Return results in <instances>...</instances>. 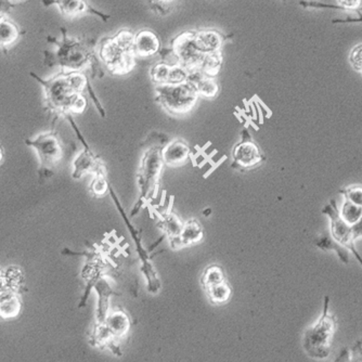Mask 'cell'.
<instances>
[{
	"instance_id": "3",
	"label": "cell",
	"mask_w": 362,
	"mask_h": 362,
	"mask_svg": "<svg viewBox=\"0 0 362 362\" xmlns=\"http://www.w3.org/2000/svg\"><path fill=\"white\" fill-rule=\"evenodd\" d=\"M134 42L135 33L128 28H123L114 35L100 40L98 45V57L112 75H127L136 68L138 57Z\"/></svg>"
},
{
	"instance_id": "6",
	"label": "cell",
	"mask_w": 362,
	"mask_h": 362,
	"mask_svg": "<svg viewBox=\"0 0 362 362\" xmlns=\"http://www.w3.org/2000/svg\"><path fill=\"white\" fill-rule=\"evenodd\" d=\"M330 298H325L323 315L302 335V348L314 359H325L330 356L331 343L336 331V320L329 311Z\"/></svg>"
},
{
	"instance_id": "26",
	"label": "cell",
	"mask_w": 362,
	"mask_h": 362,
	"mask_svg": "<svg viewBox=\"0 0 362 362\" xmlns=\"http://www.w3.org/2000/svg\"><path fill=\"white\" fill-rule=\"evenodd\" d=\"M200 281L203 290L205 291L210 289V287L226 282L228 279L223 268L218 265H210L205 268L202 275H201Z\"/></svg>"
},
{
	"instance_id": "13",
	"label": "cell",
	"mask_w": 362,
	"mask_h": 362,
	"mask_svg": "<svg viewBox=\"0 0 362 362\" xmlns=\"http://www.w3.org/2000/svg\"><path fill=\"white\" fill-rule=\"evenodd\" d=\"M233 160L235 168L241 170H252L260 165L265 156L257 143H255L251 138H243L240 143H237L233 150Z\"/></svg>"
},
{
	"instance_id": "39",
	"label": "cell",
	"mask_w": 362,
	"mask_h": 362,
	"mask_svg": "<svg viewBox=\"0 0 362 362\" xmlns=\"http://www.w3.org/2000/svg\"><path fill=\"white\" fill-rule=\"evenodd\" d=\"M210 212H212V210H210V208H206V210L203 212V214H204L205 217H208V216L210 215Z\"/></svg>"
},
{
	"instance_id": "19",
	"label": "cell",
	"mask_w": 362,
	"mask_h": 362,
	"mask_svg": "<svg viewBox=\"0 0 362 362\" xmlns=\"http://www.w3.org/2000/svg\"><path fill=\"white\" fill-rule=\"evenodd\" d=\"M191 149L185 141L181 139L172 140V143L162 147V158L168 166L183 165L190 159Z\"/></svg>"
},
{
	"instance_id": "32",
	"label": "cell",
	"mask_w": 362,
	"mask_h": 362,
	"mask_svg": "<svg viewBox=\"0 0 362 362\" xmlns=\"http://www.w3.org/2000/svg\"><path fill=\"white\" fill-rule=\"evenodd\" d=\"M147 1L153 12L161 17H165L168 13L172 12L177 0H147Z\"/></svg>"
},
{
	"instance_id": "31",
	"label": "cell",
	"mask_w": 362,
	"mask_h": 362,
	"mask_svg": "<svg viewBox=\"0 0 362 362\" xmlns=\"http://www.w3.org/2000/svg\"><path fill=\"white\" fill-rule=\"evenodd\" d=\"M90 192L96 197H103L110 190V183L107 179V174L93 176V180L90 183Z\"/></svg>"
},
{
	"instance_id": "9",
	"label": "cell",
	"mask_w": 362,
	"mask_h": 362,
	"mask_svg": "<svg viewBox=\"0 0 362 362\" xmlns=\"http://www.w3.org/2000/svg\"><path fill=\"white\" fill-rule=\"evenodd\" d=\"M109 192L112 194L113 199H114V202L118 205V210H120V214H122L124 219L126 220L127 223L128 229H129L132 235H133L134 240H135L136 248H137V254L140 258V271L143 273V277L145 279V283H147V292L150 293L152 295L159 294L162 290V282H161L160 277H159L158 271L155 269L154 266H153L152 262H151L150 258L147 256V251L143 248V244H141V241H140L139 235H138L137 230L133 227L132 224L128 223L127 215H126L124 210H123L122 206H120V203H118V197L115 194L114 191H113L112 187L110 185V190Z\"/></svg>"
},
{
	"instance_id": "35",
	"label": "cell",
	"mask_w": 362,
	"mask_h": 362,
	"mask_svg": "<svg viewBox=\"0 0 362 362\" xmlns=\"http://www.w3.org/2000/svg\"><path fill=\"white\" fill-rule=\"evenodd\" d=\"M13 7L15 5L11 3L10 0H0V20L6 18Z\"/></svg>"
},
{
	"instance_id": "21",
	"label": "cell",
	"mask_w": 362,
	"mask_h": 362,
	"mask_svg": "<svg viewBox=\"0 0 362 362\" xmlns=\"http://www.w3.org/2000/svg\"><path fill=\"white\" fill-rule=\"evenodd\" d=\"M22 310L20 294L6 290L0 293V319L11 320L18 317Z\"/></svg>"
},
{
	"instance_id": "27",
	"label": "cell",
	"mask_w": 362,
	"mask_h": 362,
	"mask_svg": "<svg viewBox=\"0 0 362 362\" xmlns=\"http://www.w3.org/2000/svg\"><path fill=\"white\" fill-rule=\"evenodd\" d=\"M205 293L212 305H224L227 304L233 296V287L228 281H226L221 284L205 290Z\"/></svg>"
},
{
	"instance_id": "42",
	"label": "cell",
	"mask_w": 362,
	"mask_h": 362,
	"mask_svg": "<svg viewBox=\"0 0 362 362\" xmlns=\"http://www.w3.org/2000/svg\"><path fill=\"white\" fill-rule=\"evenodd\" d=\"M15 1H22V0H15Z\"/></svg>"
},
{
	"instance_id": "14",
	"label": "cell",
	"mask_w": 362,
	"mask_h": 362,
	"mask_svg": "<svg viewBox=\"0 0 362 362\" xmlns=\"http://www.w3.org/2000/svg\"><path fill=\"white\" fill-rule=\"evenodd\" d=\"M85 174H93V176L107 174L105 163L93 154L88 145L73 162L72 176L74 179H80Z\"/></svg>"
},
{
	"instance_id": "40",
	"label": "cell",
	"mask_w": 362,
	"mask_h": 362,
	"mask_svg": "<svg viewBox=\"0 0 362 362\" xmlns=\"http://www.w3.org/2000/svg\"><path fill=\"white\" fill-rule=\"evenodd\" d=\"M3 147H1V145H0V164H1V162H3Z\"/></svg>"
},
{
	"instance_id": "17",
	"label": "cell",
	"mask_w": 362,
	"mask_h": 362,
	"mask_svg": "<svg viewBox=\"0 0 362 362\" xmlns=\"http://www.w3.org/2000/svg\"><path fill=\"white\" fill-rule=\"evenodd\" d=\"M197 47L205 53L223 51L228 40L233 39V34H225L217 30H193Z\"/></svg>"
},
{
	"instance_id": "2",
	"label": "cell",
	"mask_w": 362,
	"mask_h": 362,
	"mask_svg": "<svg viewBox=\"0 0 362 362\" xmlns=\"http://www.w3.org/2000/svg\"><path fill=\"white\" fill-rule=\"evenodd\" d=\"M60 38L47 37L48 43L55 46V51H45V66H57L61 72L65 73H83L86 69L91 68L93 78L97 72L105 75L99 64L97 51H95L97 46L95 39L74 37L64 28H60Z\"/></svg>"
},
{
	"instance_id": "25",
	"label": "cell",
	"mask_w": 362,
	"mask_h": 362,
	"mask_svg": "<svg viewBox=\"0 0 362 362\" xmlns=\"http://www.w3.org/2000/svg\"><path fill=\"white\" fill-rule=\"evenodd\" d=\"M315 244L318 248L325 251V252L334 251L337 256H338V258H340L344 264H348V262H350V254H348L347 248H344L342 244L335 241L332 235H331V233L330 235L323 233L321 237H318Z\"/></svg>"
},
{
	"instance_id": "16",
	"label": "cell",
	"mask_w": 362,
	"mask_h": 362,
	"mask_svg": "<svg viewBox=\"0 0 362 362\" xmlns=\"http://www.w3.org/2000/svg\"><path fill=\"white\" fill-rule=\"evenodd\" d=\"M134 49L138 59L153 57V55H160L162 51V42L154 30L145 28L135 33Z\"/></svg>"
},
{
	"instance_id": "12",
	"label": "cell",
	"mask_w": 362,
	"mask_h": 362,
	"mask_svg": "<svg viewBox=\"0 0 362 362\" xmlns=\"http://www.w3.org/2000/svg\"><path fill=\"white\" fill-rule=\"evenodd\" d=\"M189 72L178 63L166 61L155 63L150 69V78L155 86L185 83Z\"/></svg>"
},
{
	"instance_id": "1",
	"label": "cell",
	"mask_w": 362,
	"mask_h": 362,
	"mask_svg": "<svg viewBox=\"0 0 362 362\" xmlns=\"http://www.w3.org/2000/svg\"><path fill=\"white\" fill-rule=\"evenodd\" d=\"M30 76L43 87L45 110L55 114L53 124L57 118H71L72 114L85 112L87 109V99L84 96L86 89L99 107V101L96 99L95 93L84 73L60 71L51 78H42L32 72Z\"/></svg>"
},
{
	"instance_id": "23",
	"label": "cell",
	"mask_w": 362,
	"mask_h": 362,
	"mask_svg": "<svg viewBox=\"0 0 362 362\" xmlns=\"http://www.w3.org/2000/svg\"><path fill=\"white\" fill-rule=\"evenodd\" d=\"M338 6L320 3L316 0H300V6L304 9H333V10L360 11L362 0H337Z\"/></svg>"
},
{
	"instance_id": "29",
	"label": "cell",
	"mask_w": 362,
	"mask_h": 362,
	"mask_svg": "<svg viewBox=\"0 0 362 362\" xmlns=\"http://www.w3.org/2000/svg\"><path fill=\"white\" fill-rule=\"evenodd\" d=\"M224 64L223 51H216V53H208L205 57L204 62L201 66V72L204 73L205 75L210 78H216L219 73L220 69Z\"/></svg>"
},
{
	"instance_id": "5",
	"label": "cell",
	"mask_w": 362,
	"mask_h": 362,
	"mask_svg": "<svg viewBox=\"0 0 362 362\" xmlns=\"http://www.w3.org/2000/svg\"><path fill=\"white\" fill-rule=\"evenodd\" d=\"M164 166L162 147H152L143 153L137 172L139 200L132 212V216H135L145 205L154 200Z\"/></svg>"
},
{
	"instance_id": "18",
	"label": "cell",
	"mask_w": 362,
	"mask_h": 362,
	"mask_svg": "<svg viewBox=\"0 0 362 362\" xmlns=\"http://www.w3.org/2000/svg\"><path fill=\"white\" fill-rule=\"evenodd\" d=\"M203 237H204V230L202 225L199 220L192 218L183 223L180 235L170 241V248L175 251L189 248L200 243Z\"/></svg>"
},
{
	"instance_id": "33",
	"label": "cell",
	"mask_w": 362,
	"mask_h": 362,
	"mask_svg": "<svg viewBox=\"0 0 362 362\" xmlns=\"http://www.w3.org/2000/svg\"><path fill=\"white\" fill-rule=\"evenodd\" d=\"M341 194L344 195L345 200L350 201L352 204L358 205L362 208V185H350L346 189L340 190Z\"/></svg>"
},
{
	"instance_id": "34",
	"label": "cell",
	"mask_w": 362,
	"mask_h": 362,
	"mask_svg": "<svg viewBox=\"0 0 362 362\" xmlns=\"http://www.w3.org/2000/svg\"><path fill=\"white\" fill-rule=\"evenodd\" d=\"M348 60L352 68L362 75V44L352 48Z\"/></svg>"
},
{
	"instance_id": "36",
	"label": "cell",
	"mask_w": 362,
	"mask_h": 362,
	"mask_svg": "<svg viewBox=\"0 0 362 362\" xmlns=\"http://www.w3.org/2000/svg\"><path fill=\"white\" fill-rule=\"evenodd\" d=\"M357 18L354 17H348L346 19H335L332 20L333 24H350V23H362V12L361 11H357Z\"/></svg>"
},
{
	"instance_id": "22",
	"label": "cell",
	"mask_w": 362,
	"mask_h": 362,
	"mask_svg": "<svg viewBox=\"0 0 362 362\" xmlns=\"http://www.w3.org/2000/svg\"><path fill=\"white\" fill-rule=\"evenodd\" d=\"M24 34V30H21L13 21L9 20L6 17L0 20V49L3 53H7L12 46L18 42L19 38Z\"/></svg>"
},
{
	"instance_id": "10",
	"label": "cell",
	"mask_w": 362,
	"mask_h": 362,
	"mask_svg": "<svg viewBox=\"0 0 362 362\" xmlns=\"http://www.w3.org/2000/svg\"><path fill=\"white\" fill-rule=\"evenodd\" d=\"M321 214L327 215L331 220V235L333 239L337 242L342 244L344 248H347L348 251L354 254L356 260L359 262L360 265L362 266V257L358 253L357 248H355V239H354V233H352V226L348 225L342 216H341L340 210L337 208L336 201L334 199L329 202V204L325 205V208L321 210Z\"/></svg>"
},
{
	"instance_id": "28",
	"label": "cell",
	"mask_w": 362,
	"mask_h": 362,
	"mask_svg": "<svg viewBox=\"0 0 362 362\" xmlns=\"http://www.w3.org/2000/svg\"><path fill=\"white\" fill-rule=\"evenodd\" d=\"M6 281H7L8 290L13 291L20 294L26 283V275L22 268L19 266H9L5 270Z\"/></svg>"
},
{
	"instance_id": "43",
	"label": "cell",
	"mask_w": 362,
	"mask_h": 362,
	"mask_svg": "<svg viewBox=\"0 0 362 362\" xmlns=\"http://www.w3.org/2000/svg\"><path fill=\"white\" fill-rule=\"evenodd\" d=\"M283 3H287V0H282Z\"/></svg>"
},
{
	"instance_id": "38",
	"label": "cell",
	"mask_w": 362,
	"mask_h": 362,
	"mask_svg": "<svg viewBox=\"0 0 362 362\" xmlns=\"http://www.w3.org/2000/svg\"><path fill=\"white\" fill-rule=\"evenodd\" d=\"M8 290L7 281H6L5 270L0 269V293Z\"/></svg>"
},
{
	"instance_id": "24",
	"label": "cell",
	"mask_w": 362,
	"mask_h": 362,
	"mask_svg": "<svg viewBox=\"0 0 362 362\" xmlns=\"http://www.w3.org/2000/svg\"><path fill=\"white\" fill-rule=\"evenodd\" d=\"M183 226V223L181 219L172 210H168V212L162 214L158 221V227L162 230V233L165 235L168 241L175 239L180 235Z\"/></svg>"
},
{
	"instance_id": "30",
	"label": "cell",
	"mask_w": 362,
	"mask_h": 362,
	"mask_svg": "<svg viewBox=\"0 0 362 362\" xmlns=\"http://www.w3.org/2000/svg\"><path fill=\"white\" fill-rule=\"evenodd\" d=\"M343 219L350 226H355L362 218V208L345 200L342 210H340Z\"/></svg>"
},
{
	"instance_id": "11",
	"label": "cell",
	"mask_w": 362,
	"mask_h": 362,
	"mask_svg": "<svg viewBox=\"0 0 362 362\" xmlns=\"http://www.w3.org/2000/svg\"><path fill=\"white\" fill-rule=\"evenodd\" d=\"M42 3L46 8L55 6L59 12L69 20L80 18L86 15H95L103 22H108L111 19V15L97 10L87 0H43Z\"/></svg>"
},
{
	"instance_id": "4",
	"label": "cell",
	"mask_w": 362,
	"mask_h": 362,
	"mask_svg": "<svg viewBox=\"0 0 362 362\" xmlns=\"http://www.w3.org/2000/svg\"><path fill=\"white\" fill-rule=\"evenodd\" d=\"M132 329V318L124 308L110 309L102 323H93L90 330L88 343L93 347L108 350L113 355L122 357V341L127 336Z\"/></svg>"
},
{
	"instance_id": "37",
	"label": "cell",
	"mask_w": 362,
	"mask_h": 362,
	"mask_svg": "<svg viewBox=\"0 0 362 362\" xmlns=\"http://www.w3.org/2000/svg\"><path fill=\"white\" fill-rule=\"evenodd\" d=\"M352 233H354L355 241L357 240L358 237H362V218L357 225L352 226Z\"/></svg>"
},
{
	"instance_id": "8",
	"label": "cell",
	"mask_w": 362,
	"mask_h": 362,
	"mask_svg": "<svg viewBox=\"0 0 362 362\" xmlns=\"http://www.w3.org/2000/svg\"><path fill=\"white\" fill-rule=\"evenodd\" d=\"M26 145L35 150L39 161L40 179L43 176H51L53 168L61 162L63 159V145L61 140L57 137L55 130L39 134L34 139H26Z\"/></svg>"
},
{
	"instance_id": "20",
	"label": "cell",
	"mask_w": 362,
	"mask_h": 362,
	"mask_svg": "<svg viewBox=\"0 0 362 362\" xmlns=\"http://www.w3.org/2000/svg\"><path fill=\"white\" fill-rule=\"evenodd\" d=\"M188 82H190L195 86L200 97L214 99L219 93V85H218L216 78L205 75L204 73L201 71L189 73Z\"/></svg>"
},
{
	"instance_id": "44",
	"label": "cell",
	"mask_w": 362,
	"mask_h": 362,
	"mask_svg": "<svg viewBox=\"0 0 362 362\" xmlns=\"http://www.w3.org/2000/svg\"><path fill=\"white\" fill-rule=\"evenodd\" d=\"M361 10H362V8H361Z\"/></svg>"
},
{
	"instance_id": "15",
	"label": "cell",
	"mask_w": 362,
	"mask_h": 362,
	"mask_svg": "<svg viewBox=\"0 0 362 362\" xmlns=\"http://www.w3.org/2000/svg\"><path fill=\"white\" fill-rule=\"evenodd\" d=\"M97 293V307H96L95 323H99L105 321V318L110 311V300L114 295H120L115 292L111 284V279L108 275H102L97 280L93 287Z\"/></svg>"
},
{
	"instance_id": "7",
	"label": "cell",
	"mask_w": 362,
	"mask_h": 362,
	"mask_svg": "<svg viewBox=\"0 0 362 362\" xmlns=\"http://www.w3.org/2000/svg\"><path fill=\"white\" fill-rule=\"evenodd\" d=\"M197 88L190 82L174 85L155 86V101L166 112L183 116L193 110L199 100Z\"/></svg>"
},
{
	"instance_id": "41",
	"label": "cell",
	"mask_w": 362,
	"mask_h": 362,
	"mask_svg": "<svg viewBox=\"0 0 362 362\" xmlns=\"http://www.w3.org/2000/svg\"><path fill=\"white\" fill-rule=\"evenodd\" d=\"M352 362H362V358L361 357L355 358V360H354V361H352Z\"/></svg>"
}]
</instances>
